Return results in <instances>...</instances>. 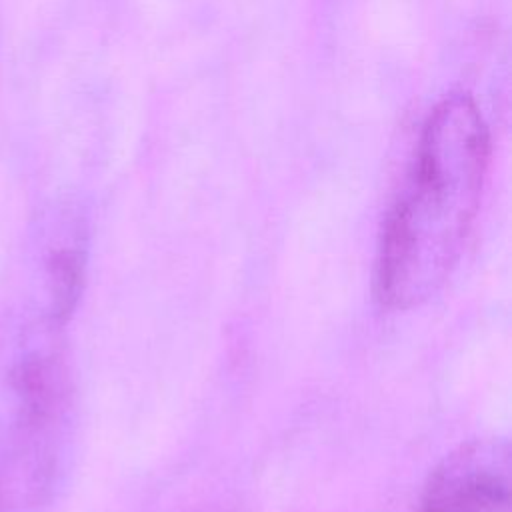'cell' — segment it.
Here are the masks:
<instances>
[{"mask_svg": "<svg viewBox=\"0 0 512 512\" xmlns=\"http://www.w3.org/2000/svg\"><path fill=\"white\" fill-rule=\"evenodd\" d=\"M510 470L506 440H470L432 470L414 512H510Z\"/></svg>", "mask_w": 512, "mask_h": 512, "instance_id": "obj_3", "label": "cell"}, {"mask_svg": "<svg viewBox=\"0 0 512 512\" xmlns=\"http://www.w3.org/2000/svg\"><path fill=\"white\" fill-rule=\"evenodd\" d=\"M42 318L0 332V508L20 512L54 492L72 432V380L58 330Z\"/></svg>", "mask_w": 512, "mask_h": 512, "instance_id": "obj_2", "label": "cell"}, {"mask_svg": "<svg viewBox=\"0 0 512 512\" xmlns=\"http://www.w3.org/2000/svg\"><path fill=\"white\" fill-rule=\"evenodd\" d=\"M488 166L490 136L476 102L464 92L444 96L382 220L374 292L384 308H416L448 282L478 218Z\"/></svg>", "mask_w": 512, "mask_h": 512, "instance_id": "obj_1", "label": "cell"}]
</instances>
